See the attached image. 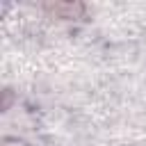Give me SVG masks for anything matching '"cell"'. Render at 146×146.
Here are the masks:
<instances>
[{"label": "cell", "mask_w": 146, "mask_h": 146, "mask_svg": "<svg viewBox=\"0 0 146 146\" xmlns=\"http://www.w3.org/2000/svg\"><path fill=\"white\" fill-rule=\"evenodd\" d=\"M41 11L57 21H82L89 7L84 2H43Z\"/></svg>", "instance_id": "cell-1"}]
</instances>
